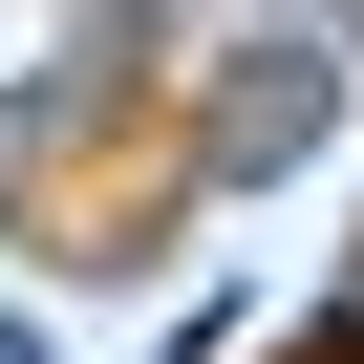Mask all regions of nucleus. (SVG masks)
Masks as SVG:
<instances>
[{"instance_id":"f257e3e1","label":"nucleus","mask_w":364,"mask_h":364,"mask_svg":"<svg viewBox=\"0 0 364 364\" xmlns=\"http://www.w3.org/2000/svg\"><path fill=\"white\" fill-rule=\"evenodd\" d=\"M129 215H171V129H107L86 171H43V236H65V257H107Z\"/></svg>"},{"instance_id":"f03ea898","label":"nucleus","mask_w":364,"mask_h":364,"mask_svg":"<svg viewBox=\"0 0 364 364\" xmlns=\"http://www.w3.org/2000/svg\"><path fill=\"white\" fill-rule=\"evenodd\" d=\"M279 364H364V321H321V343H279Z\"/></svg>"}]
</instances>
